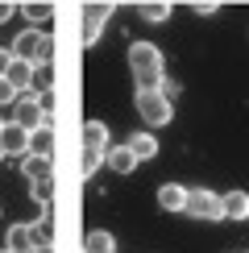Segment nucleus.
I'll list each match as a JSON object with an SVG mask.
<instances>
[{
  "label": "nucleus",
  "mask_w": 249,
  "mask_h": 253,
  "mask_svg": "<svg viewBox=\"0 0 249 253\" xmlns=\"http://www.w3.org/2000/svg\"><path fill=\"white\" fill-rule=\"evenodd\" d=\"M187 216L204 220V224H216V220H224V208H220V195L208 191V187H187Z\"/></svg>",
  "instance_id": "f257e3e1"
},
{
  "label": "nucleus",
  "mask_w": 249,
  "mask_h": 253,
  "mask_svg": "<svg viewBox=\"0 0 249 253\" xmlns=\"http://www.w3.org/2000/svg\"><path fill=\"white\" fill-rule=\"evenodd\" d=\"M137 117L150 125V129H166V125L174 121V104L162 96V91H154V96H137Z\"/></svg>",
  "instance_id": "f03ea898"
},
{
  "label": "nucleus",
  "mask_w": 249,
  "mask_h": 253,
  "mask_svg": "<svg viewBox=\"0 0 249 253\" xmlns=\"http://www.w3.org/2000/svg\"><path fill=\"white\" fill-rule=\"evenodd\" d=\"M17 117H13V125H21L25 133H34V129H42V125H54V117H46L42 112V104H38V91H25V96H17Z\"/></svg>",
  "instance_id": "7ed1b4c3"
},
{
  "label": "nucleus",
  "mask_w": 249,
  "mask_h": 253,
  "mask_svg": "<svg viewBox=\"0 0 249 253\" xmlns=\"http://www.w3.org/2000/svg\"><path fill=\"white\" fill-rule=\"evenodd\" d=\"M129 67H133V75L162 71V50L154 46V42H133V46H129Z\"/></svg>",
  "instance_id": "20e7f679"
},
{
  "label": "nucleus",
  "mask_w": 249,
  "mask_h": 253,
  "mask_svg": "<svg viewBox=\"0 0 249 253\" xmlns=\"http://www.w3.org/2000/svg\"><path fill=\"white\" fill-rule=\"evenodd\" d=\"M0 158H29V133L13 121L0 129Z\"/></svg>",
  "instance_id": "39448f33"
},
{
  "label": "nucleus",
  "mask_w": 249,
  "mask_h": 253,
  "mask_svg": "<svg viewBox=\"0 0 249 253\" xmlns=\"http://www.w3.org/2000/svg\"><path fill=\"white\" fill-rule=\"evenodd\" d=\"M8 253H34L38 249V233H34V224L29 220H21V224H13L8 228V245H4Z\"/></svg>",
  "instance_id": "423d86ee"
},
{
  "label": "nucleus",
  "mask_w": 249,
  "mask_h": 253,
  "mask_svg": "<svg viewBox=\"0 0 249 253\" xmlns=\"http://www.w3.org/2000/svg\"><path fill=\"white\" fill-rule=\"evenodd\" d=\"M124 145H129V154H133V162H137V166L150 162V158H158V137H154V133H133Z\"/></svg>",
  "instance_id": "0eeeda50"
},
{
  "label": "nucleus",
  "mask_w": 249,
  "mask_h": 253,
  "mask_svg": "<svg viewBox=\"0 0 249 253\" xmlns=\"http://www.w3.org/2000/svg\"><path fill=\"white\" fill-rule=\"evenodd\" d=\"M158 208L162 212H183L187 208V187L183 183H162L158 187Z\"/></svg>",
  "instance_id": "6e6552de"
},
{
  "label": "nucleus",
  "mask_w": 249,
  "mask_h": 253,
  "mask_svg": "<svg viewBox=\"0 0 249 253\" xmlns=\"http://www.w3.org/2000/svg\"><path fill=\"white\" fill-rule=\"evenodd\" d=\"M21 174H25L29 178V183H42V178H54V158H34V154H29V158H21Z\"/></svg>",
  "instance_id": "1a4fd4ad"
},
{
  "label": "nucleus",
  "mask_w": 249,
  "mask_h": 253,
  "mask_svg": "<svg viewBox=\"0 0 249 253\" xmlns=\"http://www.w3.org/2000/svg\"><path fill=\"white\" fill-rule=\"evenodd\" d=\"M83 150L108 154V125H104V121H87V125H83Z\"/></svg>",
  "instance_id": "9d476101"
},
{
  "label": "nucleus",
  "mask_w": 249,
  "mask_h": 253,
  "mask_svg": "<svg viewBox=\"0 0 249 253\" xmlns=\"http://www.w3.org/2000/svg\"><path fill=\"white\" fill-rule=\"evenodd\" d=\"M34 75H38L34 62H17V58H13V67H8V75H4V79L17 87V96H25V91H34Z\"/></svg>",
  "instance_id": "9b49d317"
},
{
  "label": "nucleus",
  "mask_w": 249,
  "mask_h": 253,
  "mask_svg": "<svg viewBox=\"0 0 249 253\" xmlns=\"http://www.w3.org/2000/svg\"><path fill=\"white\" fill-rule=\"evenodd\" d=\"M29 154L34 158H54V125H42L29 133Z\"/></svg>",
  "instance_id": "f8f14e48"
},
{
  "label": "nucleus",
  "mask_w": 249,
  "mask_h": 253,
  "mask_svg": "<svg viewBox=\"0 0 249 253\" xmlns=\"http://www.w3.org/2000/svg\"><path fill=\"white\" fill-rule=\"evenodd\" d=\"M220 208H224V220H249V195L245 191L220 195Z\"/></svg>",
  "instance_id": "ddd939ff"
},
{
  "label": "nucleus",
  "mask_w": 249,
  "mask_h": 253,
  "mask_svg": "<svg viewBox=\"0 0 249 253\" xmlns=\"http://www.w3.org/2000/svg\"><path fill=\"white\" fill-rule=\"evenodd\" d=\"M104 162H108V166H112L117 174H129L133 166H137V162H133V154H129V145H108V154H104Z\"/></svg>",
  "instance_id": "4468645a"
},
{
  "label": "nucleus",
  "mask_w": 249,
  "mask_h": 253,
  "mask_svg": "<svg viewBox=\"0 0 249 253\" xmlns=\"http://www.w3.org/2000/svg\"><path fill=\"white\" fill-rule=\"evenodd\" d=\"M83 249H87V253H117V237L104 233V228H91L87 241H83Z\"/></svg>",
  "instance_id": "2eb2a0df"
},
{
  "label": "nucleus",
  "mask_w": 249,
  "mask_h": 253,
  "mask_svg": "<svg viewBox=\"0 0 249 253\" xmlns=\"http://www.w3.org/2000/svg\"><path fill=\"white\" fill-rule=\"evenodd\" d=\"M112 13H117V4H83V25H91V29H104V21H108Z\"/></svg>",
  "instance_id": "dca6fc26"
},
{
  "label": "nucleus",
  "mask_w": 249,
  "mask_h": 253,
  "mask_svg": "<svg viewBox=\"0 0 249 253\" xmlns=\"http://www.w3.org/2000/svg\"><path fill=\"white\" fill-rule=\"evenodd\" d=\"M21 17L29 21V29H34V25H46V21L54 17V4H34V0H29V4H21Z\"/></svg>",
  "instance_id": "f3484780"
},
{
  "label": "nucleus",
  "mask_w": 249,
  "mask_h": 253,
  "mask_svg": "<svg viewBox=\"0 0 249 253\" xmlns=\"http://www.w3.org/2000/svg\"><path fill=\"white\" fill-rule=\"evenodd\" d=\"M29 199L42 208H50L54 204V178H42V183H29Z\"/></svg>",
  "instance_id": "a211bd4d"
},
{
  "label": "nucleus",
  "mask_w": 249,
  "mask_h": 253,
  "mask_svg": "<svg viewBox=\"0 0 249 253\" xmlns=\"http://www.w3.org/2000/svg\"><path fill=\"white\" fill-rule=\"evenodd\" d=\"M137 13H141L145 21H154V25H158V21H170L174 8H170V4H137Z\"/></svg>",
  "instance_id": "6ab92c4d"
},
{
  "label": "nucleus",
  "mask_w": 249,
  "mask_h": 253,
  "mask_svg": "<svg viewBox=\"0 0 249 253\" xmlns=\"http://www.w3.org/2000/svg\"><path fill=\"white\" fill-rule=\"evenodd\" d=\"M104 162V154H91V150H83V166H79V170H83V178H91V174H96V166Z\"/></svg>",
  "instance_id": "aec40b11"
},
{
  "label": "nucleus",
  "mask_w": 249,
  "mask_h": 253,
  "mask_svg": "<svg viewBox=\"0 0 249 253\" xmlns=\"http://www.w3.org/2000/svg\"><path fill=\"white\" fill-rule=\"evenodd\" d=\"M38 83L42 91H54V67H38Z\"/></svg>",
  "instance_id": "412c9836"
},
{
  "label": "nucleus",
  "mask_w": 249,
  "mask_h": 253,
  "mask_svg": "<svg viewBox=\"0 0 249 253\" xmlns=\"http://www.w3.org/2000/svg\"><path fill=\"white\" fill-rule=\"evenodd\" d=\"M0 104H17V87L8 79H0Z\"/></svg>",
  "instance_id": "4be33fe9"
},
{
  "label": "nucleus",
  "mask_w": 249,
  "mask_h": 253,
  "mask_svg": "<svg viewBox=\"0 0 249 253\" xmlns=\"http://www.w3.org/2000/svg\"><path fill=\"white\" fill-rule=\"evenodd\" d=\"M191 13L195 17H216V4H212V0H204V4H191Z\"/></svg>",
  "instance_id": "5701e85b"
},
{
  "label": "nucleus",
  "mask_w": 249,
  "mask_h": 253,
  "mask_svg": "<svg viewBox=\"0 0 249 253\" xmlns=\"http://www.w3.org/2000/svg\"><path fill=\"white\" fill-rule=\"evenodd\" d=\"M8 67H13V54H8V50H4V46H0V79H4V75H8Z\"/></svg>",
  "instance_id": "b1692460"
},
{
  "label": "nucleus",
  "mask_w": 249,
  "mask_h": 253,
  "mask_svg": "<svg viewBox=\"0 0 249 253\" xmlns=\"http://www.w3.org/2000/svg\"><path fill=\"white\" fill-rule=\"evenodd\" d=\"M96 38H100V29H91V25H83V46H96Z\"/></svg>",
  "instance_id": "393cba45"
},
{
  "label": "nucleus",
  "mask_w": 249,
  "mask_h": 253,
  "mask_svg": "<svg viewBox=\"0 0 249 253\" xmlns=\"http://www.w3.org/2000/svg\"><path fill=\"white\" fill-rule=\"evenodd\" d=\"M13 13H17V8H13V4H4V0H0V25H4V21L13 17Z\"/></svg>",
  "instance_id": "a878e982"
},
{
  "label": "nucleus",
  "mask_w": 249,
  "mask_h": 253,
  "mask_svg": "<svg viewBox=\"0 0 249 253\" xmlns=\"http://www.w3.org/2000/svg\"><path fill=\"white\" fill-rule=\"evenodd\" d=\"M34 253H54V245H38V249H34Z\"/></svg>",
  "instance_id": "bb28decb"
},
{
  "label": "nucleus",
  "mask_w": 249,
  "mask_h": 253,
  "mask_svg": "<svg viewBox=\"0 0 249 253\" xmlns=\"http://www.w3.org/2000/svg\"><path fill=\"white\" fill-rule=\"evenodd\" d=\"M0 129H4V121H0Z\"/></svg>",
  "instance_id": "cd10ccee"
},
{
  "label": "nucleus",
  "mask_w": 249,
  "mask_h": 253,
  "mask_svg": "<svg viewBox=\"0 0 249 253\" xmlns=\"http://www.w3.org/2000/svg\"><path fill=\"white\" fill-rule=\"evenodd\" d=\"M4 253H8V249H4Z\"/></svg>",
  "instance_id": "c85d7f7f"
},
{
  "label": "nucleus",
  "mask_w": 249,
  "mask_h": 253,
  "mask_svg": "<svg viewBox=\"0 0 249 253\" xmlns=\"http://www.w3.org/2000/svg\"><path fill=\"white\" fill-rule=\"evenodd\" d=\"M245 253H249V249H245Z\"/></svg>",
  "instance_id": "c756f323"
}]
</instances>
